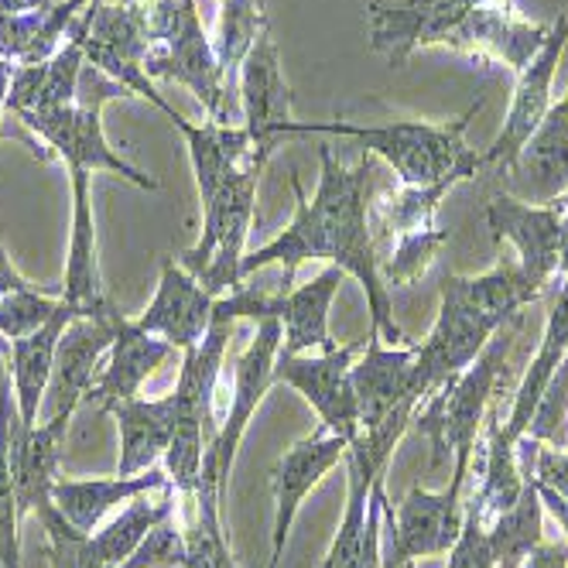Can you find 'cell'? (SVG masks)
Instances as JSON below:
<instances>
[{
    "mask_svg": "<svg viewBox=\"0 0 568 568\" xmlns=\"http://www.w3.org/2000/svg\"><path fill=\"white\" fill-rule=\"evenodd\" d=\"M318 165H322V175H318V189L312 199L302 192V182L292 179V189L298 199L292 226L243 257L240 281H247L251 274H257L271 264H284L281 288L292 292L298 264H305V261L339 264L346 274H353L363 284V292H367V305H371V318H374L371 329L384 343L404 346V333L394 322L390 295L381 277L377 247H374V233H371L367 185L374 175V154L363 151L356 165L346 169L343 161L333 158L329 148H322Z\"/></svg>",
    "mask_w": 568,
    "mask_h": 568,
    "instance_id": "cell-1",
    "label": "cell"
},
{
    "mask_svg": "<svg viewBox=\"0 0 568 568\" xmlns=\"http://www.w3.org/2000/svg\"><path fill=\"white\" fill-rule=\"evenodd\" d=\"M483 110V100H476L463 116L445 120V124H425V120H394L384 128L367 124H346V120H288L281 134H333V138H353L371 151L374 158H384L394 169L397 182L408 189L442 185V182H466L476 172H483V154L466 148L463 134L469 120ZM277 134V138H281Z\"/></svg>",
    "mask_w": 568,
    "mask_h": 568,
    "instance_id": "cell-2",
    "label": "cell"
},
{
    "mask_svg": "<svg viewBox=\"0 0 568 568\" xmlns=\"http://www.w3.org/2000/svg\"><path fill=\"white\" fill-rule=\"evenodd\" d=\"M281 339H284L281 318H261L251 346L236 359L230 408H226V418L220 422L216 438L206 445V456H202V469H199V486L192 494V504H195L192 520L210 535H223V527H220L223 490L230 483L236 449L243 435H247V425L257 412V404L274 384V359L281 353Z\"/></svg>",
    "mask_w": 568,
    "mask_h": 568,
    "instance_id": "cell-3",
    "label": "cell"
},
{
    "mask_svg": "<svg viewBox=\"0 0 568 568\" xmlns=\"http://www.w3.org/2000/svg\"><path fill=\"white\" fill-rule=\"evenodd\" d=\"M151 49L144 59L148 79H172L195 93V100L206 106L210 120L230 124V110L240 103L220 69L213 38L202 28L195 11V0H154L148 8Z\"/></svg>",
    "mask_w": 568,
    "mask_h": 568,
    "instance_id": "cell-4",
    "label": "cell"
},
{
    "mask_svg": "<svg viewBox=\"0 0 568 568\" xmlns=\"http://www.w3.org/2000/svg\"><path fill=\"white\" fill-rule=\"evenodd\" d=\"M510 343H514L510 333L500 329L459 377L438 384L428 397L418 400L412 422L432 442L428 469L449 463V456L456 459V466H473L479 425L486 415V404L494 397V387L500 381Z\"/></svg>",
    "mask_w": 568,
    "mask_h": 568,
    "instance_id": "cell-5",
    "label": "cell"
},
{
    "mask_svg": "<svg viewBox=\"0 0 568 568\" xmlns=\"http://www.w3.org/2000/svg\"><path fill=\"white\" fill-rule=\"evenodd\" d=\"M264 172V161L251 158L226 175L220 192L202 206V236L195 247H189L179 264L206 288L213 298L230 295L240 284V264L247 257V236L257 213V182Z\"/></svg>",
    "mask_w": 568,
    "mask_h": 568,
    "instance_id": "cell-6",
    "label": "cell"
},
{
    "mask_svg": "<svg viewBox=\"0 0 568 568\" xmlns=\"http://www.w3.org/2000/svg\"><path fill=\"white\" fill-rule=\"evenodd\" d=\"M504 326H507V322H500L497 315L476 308L469 298H463L456 292V284L445 277L442 281V305H438L435 326H432L428 339L415 346L412 394L422 400L438 384L459 377Z\"/></svg>",
    "mask_w": 568,
    "mask_h": 568,
    "instance_id": "cell-7",
    "label": "cell"
},
{
    "mask_svg": "<svg viewBox=\"0 0 568 568\" xmlns=\"http://www.w3.org/2000/svg\"><path fill=\"white\" fill-rule=\"evenodd\" d=\"M466 479H469V466H453V483L442 494H432L422 483H415L397 507V520L390 504L384 507L390 520V551L384 558V568H412L415 558L449 555L466 520L463 510Z\"/></svg>",
    "mask_w": 568,
    "mask_h": 568,
    "instance_id": "cell-8",
    "label": "cell"
},
{
    "mask_svg": "<svg viewBox=\"0 0 568 568\" xmlns=\"http://www.w3.org/2000/svg\"><path fill=\"white\" fill-rule=\"evenodd\" d=\"M367 339L346 343L333 353H277L274 359V384L295 387L318 415V422L326 425L333 435L346 438L349 445L356 442L359 428V408L353 394V359L363 349Z\"/></svg>",
    "mask_w": 568,
    "mask_h": 568,
    "instance_id": "cell-9",
    "label": "cell"
},
{
    "mask_svg": "<svg viewBox=\"0 0 568 568\" xmlns=\"http://www.w3.org/2000/svg\"><path fill=\"white\" fill-rule=\"evenodd\" d=\"M124 315L113 302L100 315H75L55 349V367L49 384V404H42L45 415H75V408L90 397L93 384L100 381L103 356L113 346L116 318Z\"/></svg>",
    "mask_w": 568,
    "mask_h": 568,
    "instance_id": "cell-10",
    "label": "cell"
},
{
    "mask_svg": "<svg viewBox=\"0 0 568 568\" xmlns=\"http://www.w3.org/2000/svg\"><path fill=\"white\" fill-rule=\"evenodd\" d=\"M486 223H490L494 243L510 240L517 247V264L524 277L545 292L558 277L561 254H565V216L551 206H531L514 195H497L486 206Z\"/></svg>",
    "mask_w": 568,
    "mask_h": 568,
    "instance_id": "cell-11",
    "label": "cell"
},
{
    "mask_svg": "<svg viewBox=\"0 0 568 568\" xmlns=\"http://www.w3.org/2000/svg\"><path fill=\"white\" fill-rule=\"evenodd\" d=\"M349 453V442L333 435L326 425H318L308 438L295 442L281 463L271 473L274 486V531H271V558L267 568H281L284 545H288V531L305 504V497L318 486L333 466H339Z\"/></svg>",
    "mask_w": 568,
    "mask_h": 568,
    "instance_id": "cell-12",
    "label": "cell"
},
{
    "mask_svg": "<svg viewBox=\"0 0 568 568\" xmlns=\"http://www.w3.org/2000/svg\"><path fill=\"white\" fill-rule=\"evenodd\" d=\"M565 45H568V14H561V21L555 28H548L545 45L535 52L531 62L524 65L504 128H500L497 141L483 151V165L507 169L517 158V151L541 128V120L551 113V106H555L551 103V83H555V72H558Z\"/></svg>",
    "mask_w": 568,
    "mask_h": 568,
    "instance_id": "cell-13",
    "label": "cell"
},
{
    "mask_svg": "<svg viewBox=\"0 0 568 568\" xmlns=\"http://www.w3.org/2000/svg\"><path fill=\"white\" fill-rule=\"evenodd\" d=\"M236 100L243 110V128H247V134L254 141L257 158L267 161L274 138L292 120V90L284 83L281 52H277V42L267 24L257 31V42L251 45L247 59L240 65Z\"/></svg>",
    "mask_w": 568,
    "mask_h": 568,
    "instance_id": "cell-14",
    "label": "cell"
},
{
    "mask_svg": "<svg viewBox=\"0 0 568 568\" xmlns=\"http://www.w3.org/2000/svg\"><path fill=\"white\" fill-rule=\"evenodd\" d=\"M216 298L202 288V284L179 264V261H161V281L151 305L144 315L134 318V326L148 336H158L172 343L175 349H192L210 333Z\"/></svg>",
    "mask_w": 568,
    "mask_h": 568,
    "instance_id": "cell-15",
    "label": "cell"
},
{
    "mask_svg": "<svg viewBox=\"0 0 568 568\" xmlns=\"http://www.w3.org/2000/svg\"><path fill=\"white\" fill-rule=\"evenodd\" d=\"M504 172H510L514 199L531 206H548L568 192V106L561 100Z\"/></svg>",
    "mask_w": 568,
    "mask_h": 568,
    "instance_id": "cell-16",
    "label": "cell"
},
{
    "mask_svg": "<svg viewBox=\"0 0 568 568\" xmlns=\"http://www.w3.org/2000/svg\"><path fill=\"white\" fill-rule=\"evenodd\" d=\"M72 415H52L45 425L24 428L21 415L11 425V469L18 483V517L52 507V486L62 479V445Z\"/></svg>",
    "mask_w": 568,
    "mask_h": 568,
    "instance_id": "cell-17",
    "label": "cell"
},
{
    "mask_svg": "<svg viewBox=\"0 0 568 568\" xmlns=\"http://www.w3.org/2000/svg\"><path fill=\"white\" fill-rule=\"evenodd\" d=\"M412 363H415V346H384V339L371 329L367 343H363V356L353 359L349 371L356 408H359V428L381 425L400 400L415 397Z\"/></svg>",
    "mask_w": 568,
    "mask_h": 568,
    "instance_id": "cell-18",
    "label": "cell"
},
{
    "mask_svg": "<svg viewBox=\"0 0 568 568\" xmlns=\"http://www.w3.org/2000/svg\"><path fill=\"white\" fill-rule=\"evenodd\" d=\"M72 175V236H69V261L62 302L79 315H100L110 305V295L100 277L97 257V226H93V202H90V172L69 169Z\"/></svg>",
    "mask_w": 568,
    "mask_h": 568,
    "instance_id": "cell-19",
    "label": "cell"
},
{
    "mask_svg": "<svg viewBox=\"0 0 568 568\" xmlns=\"http://www.w3.org/2000/svg\"><path fill=\"white\" fill-rule=\"evenodd\" d=\"M175 353L172 343L148 336L134 326V318H116V336L110 346V363L103 367L100 381L93 384L87 400H97L100 412H110L120 400H134L141 394V384Z\"/></svg>",
    "mask_w": 568,
    "mask_h": 568,
    "instance_id": "cell-20",
    "label": "cell"
},
{
    "mask_svg": "<svg viewBox=\"0 0 568 568\" xmlns=\"http://www.w3.org/2000/svg\"><path fill=\"white\" fill-rule=\"evenodd\" d=\"M346 271L339 264H329L326 271H318L302 288L284 292L281 298V353L298 356V353H333L339 349L333 333H329V308L333 298L339 295Z\"/></svg>",
    "mask_w": 568,
    "mask_h": 568,
    "instance_id": "cell-21",
    "label": "cell"
},
{
    "mask_svg": "<svg viewBox=\"0 0 568 568\" xmlns=\"http://www.w3.org/2000/svg\"><path fill=\"white\" fill-rule=\"evenodd\" d=\"M169 483L172 479L165 466H151L138 476H113V479H59L52 486V500L75 531L93 535L116 504H131L134 497L165 490Z\"/></svg>",
    "mask_w": 568,
    "mask_h": 568,
    "instance_id": "cell-22",
    "label": "cell"
},
{
    "mask_svg": "<svg viewBox=\"0 0 568 568\" xmlns=\"http://www.w3.org/2000/svg\"><path fill=\"white\" fill-rule=\"evenodd\" d=\"M75 315L79 312L62 302L45 326H38L31 336L11 343V384H14V400H18V415L24 428H34L38 422V412H42L49 384H52L59 339Z\"/></svg>",
    "mask_w": 568,
    "mask_h": 568,
    "instance_id": "cell-23",
    "label": "cell"
},
{
    "mask_svg": "<svg viewBox=\"0 0 568 568\" xmlns=\"http://www.w3.org/2000/svg\"><path fill=\"white\" fill-rule=\"evenodd\" d=\"M120 425V463L116 476H138L158 459H165L175 435V394L158 400H120L110 408Z\"/></svg>",
    "mask_w": 568,
    "mask_h": 568,
    "instance_id": "cell-24",
    "label": "cell"
},
{
    "mask_svg": "<svg viewBox=\"0 0 568 568\" xmlns=\"http://www.w3.org/2000/svg\"><path fill=\"white\" fill-rule=\"evenodd\" d=\"M175 128L182 131V138L189 144V158H192V172L199 182L202 206H206V202L220 192L226 175H233L243 161L257 158L254 141L243 124L233 128V124H216V120H206V124H189V120L182 116Z\"/></svg>",
    "mask_w": 568,
    "mask_h": 568,
    "instance_id": "cell-25",
    "label": "cell"
},
{
    "mask_svg": "<svg viewBox=\"0 0 568 568\" xmlns=\"http://www.w3.org/2000/svg\"><path fill=\"white\" fill-rule=\"evenodd\" d=\"M175 494H179L175 483H169V490L161 500H148V494L134 497L124 507V514L113 517L103 531L90 535L83 545H79V568H116V565H124L161 520L175 517Z\"/></svg>",
    "mask_w": 568,
    "mask_h": 568,
    "instance_id": "cell-26",
    "label": "cell"
},
{
    "mask_svg": "<svg viewBox=\"0 0 568 568\" xmlns=\"http://www.w3.org/2000/svg\"><path fill=\"white\" fill-rule=\"evenodd\" d=\"M545 504L538 494V483L527 476L520 486V497L510 510L497 514L486 527V541L497 568H520V561L545 541Z\"/></svg>",
    "mask_w": 568,
    "mask_h": 568,
    "instance_id": "cell-27",
    "label": "cell"
},
{
    "mask_svg": "<svg viewBox=\"0 0 568 568\" xmlns=\"http://www.w3.org/2000/svg\"><path fill=\"white\" fill-rule=\"evenodd\" d=\"M18 418L14 384L4 374V336H0V565L21 568L18 548V483L11 469V425Z\"/></svg>",
    "mask_w": 568,
    "mask_h": 568,
    "instance_id": "cell-28",
    "label": "cell"
},
{
    "mask_svg": "<svg viewBox=\"0 0 568 568\" xmlns=\"http://www.w3.org/2000/svg\"><path fill=\"white\" fill-rule=\"evenodd\" d=\"M220 4H223V11H220V34H216L213 49H216L220 69L226 75V87L233 93L240 65H243V59H247L251 45L257 42V31L267 24V18L261 14V0H220Z\"/></svg>",
    "mask_w": 568,
    "mask_h": 568,
    "instance_id": "cell-29",
    "label": "cell"
},
{
    "mask_svg": "<svg viewBox=\"0 0 568 568\" xmlns=\"http://www.w3.org/2000/svg\"><path fill=\"white\" fill-rule=\"evenodd\" d=\"M445 0H374L371 4V49L387 52L390 65H404V42L412 24Z\"/></svg>",
    "mask_w": 568,
    "mask_h": 568,
    "instance_id": "cell-30",
    "label": "cell"
},
{
    "mask_svg": "<svg viewBox=\"0 0 568 568\" xmlns=\"http://www.w3.org/2000/svg\"><path fill=\"white\" fill-rule=\"evenodd\" d=\"M59 305H62V295L38 292L34 284L8 295L0 302V336H4V343L31 336L38 326H45V322L59 312Z\"/></svg>",
    "mask_w": 568,
    "mask_h": 568,
    "instance_id": "cell-31",
    "label": "cell"
},
{
    "mask_svg": "<svg viewBox=\"0 0 568 568\" xmlns=\"http://www.w3.org/2000/svg\"><path fill=\"white\" fill-rule=\"evenodd\" d=\"M524 435L535 438V442H551L555 449H565V442H568V353L561 359V367L555 371V377H551V384L538 404V412H535V418Z\"/></svg>",
    "mask_w": 568,
    "mask_h": 568,
    "instance_id": "cell-32",
    "label": "cell"
},
{
    "mask_svg": "<svg viewBox=\"0 0 568 568\" xmlns=\"http://www.w3.org/2000/svg\"><path fill=\"white\" fill-rule=\"evenodd\" d=\"M185 561V531L169 520H161L154 531L138 545V551L116 568H182Z\"/></svg>",
    "mask_w": 568,
    "mask_h": 568,
    "instance_id": "cell-33",
    "label": "cell"
},
{
    "mask_svg": "<svg viewBox=\"0 0 568 568\" xmlns=\"http://www.w3.org/2000/svg\"><path fill=\"white\" fill-rule=\"evenodd\" d=\"M449 568H497L494 555H490V541H486L483 510L473 500L466 507L463 531H459L456 545L449 548Z\"/></svg>",
    "mask_w": 568,
    "mask_h": 568,
    "instance_id": "cell-34",
    "label": "cell"
},
{
    "mask_svg": "<svg viewBox=\"0 0 568 568\" xmlns=\"http://www.w3.org/2000/svg\"><path fill=\"white\" fill-rule=\"evenodd\" d=\"M387 507V490H384V476H377L374 490H371V504H367V538H363V555H359V568H384L381 558V517Z\"/></svg>",
    "mask_w": 568,
    "mask_h": 568,
    "instance_id": "cell-35",
    "label": "cell"
},
{
    "mask_svg": "<svg viewBox=\"0 0 568 568\" xmlns=\"http://www.w3.org/2000/svg\"><path fill=\"white\" fill-rule=\"evenodd\" d=\"M531 479H538L548 490H555L565 504H568V449H535V466H531Z\"/></svg>",
    "mask_w": 568,
    "mask_h": 568,
    "instance_id": "cell-36",
    "label": "cell"
},
{
    "mask_svg": "<svg viewBox=\"0 0 568 568\" xmlns=\"http://www.w3.org/2000/svg\"><path fill=\"white\" fill-rule=\"evenodd\" d=\"M524 568H568V545H548L541 541L531 555H527Z\"/></svg>",
    "mask_w": 568,
    "mask_h": 568,
    "instance_id": "cell-37",
    "label": "cell"
},
{
    "mask_svg": "<svg viewBox=\"0 0 568 568\" xmlns=\"http://www.w3.org/2000/svg\"><path fill=\"white\" fill-rule=\"evenodd\" d=\"M21 288H31V281H24V277L14 271L8 251L0 247V302H4L8 295H14V292H21Z\"/></svg>",
    "mask_w": 568,
    "mask_h": 568,
    "instance_id": "cell-38",
    "label": "cell"
},
{
    "mask_svg": "<svg viewBox=\"0 0 568 568\" xmlns=\"http://www.w3.org/2000/svg\"><path fill=\"white\" fill-rule=\"evenodd\" d=\"M49 0H0V14H28V11H38Z\"/></svg>",
    "mask_w": 568,
    "mask_h": 568,
    "instance_id": "cell-39",
    "label": "cell"
},
{
    "mask_svg": "<svg viewBox=\"0 0 568 568\" xmlns=\"http://www.w3.org/2000/svg\"><path fill=\"white\" fill-rule=\"evenodd\" d=\"M11 79H14V62L0 59V113L8 110V97H11Z\"/></svg>",
    "mask_w": 568,
    "mask_h": 568,
    "instance_id": "cell-40",
    "label": "cell"
},
{
    "mask_svg": "<svg viewBox=\"0 0 568 568\" xmlns=\"http://www.w3.org/2000/svg\"><path fill=\"white\" fill-rule=\"evenodd\" d=\"M561 103H568V93H565V97H561Z\"/></svg>",
    "mask_w": 568,
    "mask_h": 568,
    "instance_id": "cell-41",
    "label": "cell"
}]
</instances>
